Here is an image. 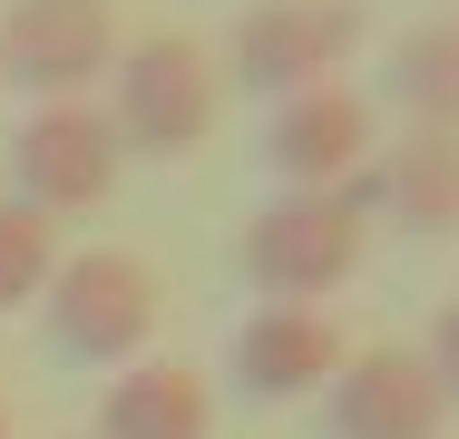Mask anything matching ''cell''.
Masks as SVG:
<instances>
[{
	"instance_id": "obj_1",
	"label": "cell",
	"mask_w": 459,
	"mask_h": 439,
	"mask_svg": "<svg viewBox=\"0 0 459 439\" xmlns=\"http://www.w3.org/2000/svg\"><path fill=\"white\" fill-rule=\"evenodd\" d=\"M362 254H371L362 185H283L235 235V273L255 283V303H323L362 273Z\"/></svg>"
},
{
	"instance_id": "obj_2",
	"label": "cell",
	"mask_w": 459,
	"mask_h": 439,
	"mask_svg": "<svg viewBox=\"0 0 459 439\" xmlns=\"http://www.w3.org/2000/svg\"><path fill=\"white\" fill-rule=\"evenodd\" d=\"M108 117L137 157H195L215 137V108H225V59L195 39V30H147L117 69H108Z\"/></svg>"
},
{
	"instance_id": "obj_3",
	"label": "cell",
	"mask_w": 459,
	"mask_h": 439,
	"mask_svg": "<svg viewBox=\"0 0 459 439\" xmlns=\"http://www.w3.org/2000/svg\"><path fill=\"white\" fill-rule=\"evenodd\" d=\"M39 313H49V351H69V361H89V371H127V361H147L167 303H157V273L137 254L89 245V254H59Z\"/></svg>"
},
{
	"instance_id": "obj_4",
	"label": "cell",
	"mask_w": 459,
	"mask_h": 439,
	"mask_svg": "<svg viewBox=\"0 0 459 439\" xmlns=\"http://www.w3.org/2000/svg\"><path fill=\"white\" fill-rule=\"evenodd\" d=\"M371 10L362 0H255L235 30H225V79L255 88V98H293V88H323L352 49H362Z\"/></svg>"
},
{
	"instance_id": "obj_5",
	"label": "cell",
	"mask_w": 459,
	"mask_h": 439,
	"mask_svg": "<svg viewBox=\"0 0 459 439\" xmlns=\"http://www.w3.org/2000/svg\"><path fill=\"white\" fill-rule=\"evenodd\" d=\"M117 167H127V137H117V117L98 98H39L20 117V137H10V176H20V195L39 215L98 205L117 185Z\"/></svg>"
},
{
	"instance_id": "obj_6",
	"label": "cell",
	"mask_w": 459,
	"mask_h": 439,
	"mask_svg": "<svg viewBox=\"0 0 459 439\" xmlns=\"http://www.w3.org/2000/svg\"><path fill=\"white\" fill-rule=\"evenodd\" d=\"M255 157L274 167V185H362L371 157H381V98L342 79L293 88V98H274Z\"/></svg>"
},
{
	"instance_id": "obj_7",
	"label": "cell",
	"mask_w": 459,
	"mask_h": 439,
	"mask_svg": "<svg viewBox=\"0 0 459 439\" xmlns=\"http://www.w3.org/2000/svg\"><path fill=\"white\" fill-rule=\"evenodd\" d=\"M117 69L108 0H10L0 10V79L30 98H89Z\"/></svg>"
},
{
	"instance_id": "obj_8",
	"label": "cell",
	"mask_w": 459,
	"mask_h": 439,
	"mask_svg": "<svg viewBox=\"0 0 459 439\" xmlns=\"http://www.w3.org/2000/svg\"><path fill=\"white\" fill-rule=\"evenodd\" d=\"M352 351H342V323L323 313V303H255L245 323H235V342H225V381L245 391V400H313V391H333V371H342Z\"/></svg>"
},
{
	"instance_id": "obj_9",
	"label": "cell",
	"mask_w": 459,
	"mask_h": 439,
	"mask_svg": "<svg viewBox=\"0 0 459 439\" xmlns=\"http://www.w3.org/2000/svg\"><path fill=\"white\" fill-rule=\"evenodd\" d=\"M323 430L333 439H440L450 430V391L430 381V361L411 342H371V351H352L333 371Z\"/></svg>"
},
{
	"instance_id": "obj_10",
	"label": "cell",
	"mask_w": 459,
	"mask_h": 439,
	"mask_svg": "<svg viewBox=\"0 0 459 439\" xmlns=\"http://www.w3.org/2000/svg\"><path fill=\"white\" fill-rule=\"evenodd\" d=\"M362 195H371V215H391L401 235L450 245V235H459V137H440V127L381 137V157H371Z\"/></svg>"
},
{
	"instance_id": "obj_11",
	"label": "cell",
	"mask_w": 459,
	"mask_h": 439,
	"mask_svg": "<svg viewBox=\"0 0 459 439\" xmlns=\"http://www.w3.org/2000/svg\"><path fill=\"white\" fill-rule=\"evenodd\" d=\"M89 439H215V391L186 361H127V381L98 391Z\"/></svg>"
},
{
	"instance_id": "obj_12",
	"label": "cell",
	"mask_w": 459,
	"mask_h": 439,
	"mask_svg": "<svg viewBox=\"0 0 459 439\" xmlns=\"http://www.w3.org/2000/svg\"><path fill=\"white\" fill-rule=\"evenodd\" d=\"M381 88H391V108H411V127L459 137V10L420 20V30H401V39H391Z\"/></svg>"
},
{
	"instance_id": "obj_13",
	"label": "cell",
	"mask_w": 459,
	"mask_h": 439,
	"mask_svg": "<svg viewBox=\"0 0 459 439\" xmlns=\"http://www.w3.org/2000/svg\"><path fill=\"white\" fill-rule=\"evenodd\" d=\"M49 273H59V225H49L30 195H0V313L39 303Z\"/></svg>"
},
{
	"instance_id": "obj_14",
	"label": "cell",
	"mask_w": 459,
	"mask_h": 439,
	"mask_svg": "<svg viewBox=\"0 0 459 439\" xmlns=\"http://www.w3.org/2000/svg\"><path fill=\"white\" fill-rule=\"evenodd\" d=\"M420 361H430V381L450 391V410H459V303H440V323H430V342H420Z\"/></svg>"
},
{
	"instance_id": "obj_15",
	"label": "cell",
	"mask_w": 459,
	"mask_h": 439,
	"mask_svg": "<svg viewBox=\"0 0 459 439\" xmlns=\"http://www.w3.org/2000/svg\"><path fill=\"white\" fill-rule=\"evenodd\" d=\"M0 439H10V410H0Z\"/></svg>"
}]
</instances>
